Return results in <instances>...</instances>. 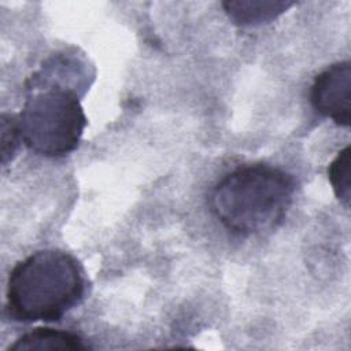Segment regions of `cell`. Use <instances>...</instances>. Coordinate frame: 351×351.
Wrapping results in <instances>:
<instances>
[{
	"label": "cell",
	"mask_w": 351,
	"mask_h": 351,
	"mask_svg": "<svg viewBox=\"0 0 351 351\" xmlns=\"http://www.w3.org/2000/svg\"><path fill=\"white\" fill-rule=\"evenodd\" d=\"M18 119L21 140L33 152L60 158L73 152L84 134L88 119L78 92L53 81L30 80Z\"/></svg>",
	"instance_id": "3957f363"
},
{
	"label": "cell",
	"mask_w": 351,
	"mask_h": 351,
	"mask_svg": "<svg viewBox=\"0 0 351 351\" xmlns=\"http://www.w3.org/2000/svg\"><path fill=\"white\" fill-rule=\"evenodd\" d=\"M89 346L81 336L69 330L36 328L19 336L8 351H86Z\"/></svg>",
	"instance_id": "5b68a950"
},
{
	"label": "cell",
	"mask_w": 351,
	"mask_h": 351,
	"mask_svg": "<svg viewBox=\"0 0 351 351\" xmlns=\"http://www.w3.org/2000/svg\"><path fill=\"white\" fill-rule=\"evenodd\" d=\"M85 289L77 258L63 250H40L10 271L5 310L14 321L55 322L81 303Z\"/></svg>",
	"instance_id": "7a4b0ae2"
},
{
	"label": "cell",
	"mask_w": 351,
	"mask_h": 351,
	"mask_svg": "<svg viewBox=\"0 0 351 351\" xmlns=\"http://www.w3.org/2000/svg\"><path fill=\"white\" fill-rule=\"evenodd\" d=\"M310 100L318 114L339 126L348 128L351 123V63L337 62L317 74L310 89Z\"/></svg>",
	"instance_id": "277c9868"
},
{
	"label": "cell",
	"mask_w": 351,
	"mask_h": 351,
	"mask_svg": "<svg viewBox=\"0 0 351 351\" xmlns=\"http://www.w3.org/2000/svg\"><path fill=\"white\" fill-rule=\"evenodd\" d=\"M292 5V1L281 0H229L222 3L229 19L241 27L269 23Z\"/></svg>",
	"instance_id": "8992f818"
},
{
	"label": "cell",
	"mask_w": 351,
	"mask_h": 351,
	"mask_svg": "<svg viewBox=\"0 0 351 351\" xmlns=\"http://www.w3.org/2000/svg\"><path fill=\"white\" fill-rule=\"evenodd\" d=\"M18 119L14 115H1V163L5 166L12 160L15 151L21 143Z\"/></svg>",
	"instance_id": "ba28073f"
},
{
	"label": "cell",
	"mask_w": 351,
	"mask_h": 351,
	"mask_svg": "<svg viewBox=\"0 0 351 351\" xmlns=\"http://www.w3.org/2000/svg\"><path fill=\"white\" fill-rule=\"evenodd\" d=\"M295 189V178L282 169L266 163L240 166L215 184L210 207L229 232L256 236L282 222Z\"/></svg>",
	"instance_id": "6da1fadb"
},
{
	"label": "cell",
	"mask_w": 351,
	"mask_h": 351,
	"mask_svg": "<svg viewBox=\"0 0 351 351\" xmlns=\"http://www.w3.org/2000/svg\"><path fill=\"white\" fill-rule=\"evenodd\" d=\"M350 147L347 145L328 166V178L336 197L346 206H350L351 186H350Z\"/></svg>",
	"instance_id": "52a82bcc"
}]
</instances>
